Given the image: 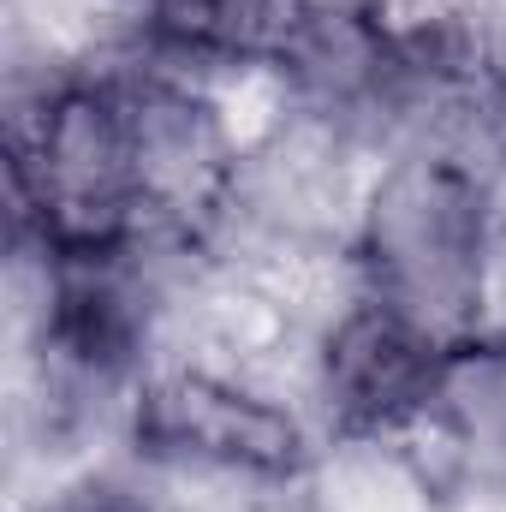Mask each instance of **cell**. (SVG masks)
<instances>
[{
	"mask_svg": "<svg viewBox=\"0 0 506 512\" xmlns=\"http://www.w3.org/2000/svg\"><path fill=\"white\" fill-rule=\"evenodd\" d=\"M364 292L441 346H465L495 292V197L459 149L417 143L364 185Z\"/></svg>",
	"mask_w": 506,
	"mask_h": 512,
	"instance_id": "obj_1",
	"label": "cell"
},
{
	"mask_svg": "<svg viewBox=\"0 0 506 512\" xmlns=\"http://www.w3.org/2000/svg\"><path fill=\"white\" fill-rule=\"evenodd\" d=\"M131 435L149 459L185 477H233L280 489L304 477V423L298 411L239 370L173 364L131 393Z\"/></svg>",
	"mask_w": 506,
	"mask_h": 512,
	"instance_id": "obj_2",
	"label": "cell"
},
{
	"mask_svg": "<svg viewBox=\"0 0 506 512\" xmlns=\"http://www.w3.org/2000/svg\"><path fill=\"white\" fill-rule=\"evenodd\" d=\"M447 352L453 346L429 340L399 310L358 292L316 334L310 387H316L322 411L340 423V435H352L364 447H393L399 435H411L429 417Z\"/></svg>",
	"mask_w": 506,
	"mask_h": 512,
	"instance_id": "obj_3",
	"label": "cell"
},
{
	"mask_svg": "<svg viewBox=\"0 0 506 512\" xmlns=\"http://www.w3.org/2000/svg\"><path fill=\"white\" fill-rule=\"evenodd\" d=\"M143 48L173 66H251L280 54L304 0H126Z\"/></svg>",
	"mask_w": 506,
	"mask_h": 512,
	"instance_id": "obj_4",
	"label": "cell"
},
{
	"mask_svg": "<svg viewBox=\"0 0 506 512\" xmlns=\"http://www.w3.org/2000/svg\"><path fill=\"white\" fill-rule=\"evenodd\" d=\"M495 108H501L495 120H501V126H506V66H501V78H495Z\"/></svg>",
	"mask_w": 506,
	"mask_h": 512,
	"instance_id": "obj_5",
	"label": "cell"
}]
</instances>
